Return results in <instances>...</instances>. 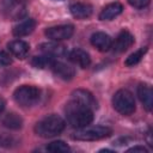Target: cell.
I'll use <instances>...</instances> for the list:
<instances>
[{
  "label": "cell",
  "mask_w": 153,
  "mask_h": 153,
  "mask_svg": "<svg viewBox=\"0 0 153 153\" xmlns=\"http://www.w3.org/2000/svg\"><path fill=\"white\" fill-rule=\"evenodd\" d=\"M128 152H143V153H147L148 149L146 147H143V146H134V147L129 148Z\"/></svg>",
  "instance_id": "obj_24"
},
{
  "label": "cell",
  "mask_w": 153,
  "mask_h": 153,
  "mask_svg": "<svg viewBox=\"0 0 153 153\" xmlns=\"http://www.w3.org/2000/svg\"><path fill=\"white\" fill-rule=\"evenodd\" d=\"M137 96H139V99L141 100L143 108L147 111H151L152 106H153V92H152L151 86L146 82L140 84L137 86Z\"/></svg>",
  "instance_id": "obj_11"
},
{
  "label": "cell",
  "mask_w": 153,
  "mask_h": 153,
  "mask_svg": "<svg viewBox=\"0 0 153 153\" xmlns=\"http://www.w3.org/2000/svg\"><path fill=\"white\" fill-rule=\"evenodd\" d=\"M50 69L54 72L55 75H57L59 78H61L63 80H71L75 75V71L73 67H71L61 61H56V60L53 62Z\"/></svg>",
  "instance_id": "obj_14"
},
{
  "label": "cell",
  "mask_w": 153,
  "mask_h": 153,
  "mask_svg": "<svg viewBox=\"0 0 153 153\" xmlns=\"http://www.w3.org/2000/svg\"><path fill=\"white\" fill-rule=\"evenodd\" d=\"M128 2L130 4V6H133L135 8H139V10L149 5V0H128Z\"/></svg>",
  "instance_id": "obj_23"
},
{
  "label": "cell",
  "mask_w": 153,
  "mask_h": 153,
  "mask_svg": "<svg viewBox=\"0 0 153 153\" xmlns=\"http://www.w3.org/2000/svg\"><path fill=\"white\" fill-rule=\"evenodd\" d=\"M90 41H91V44L99 51H108L112 45V38L108 33L102 31H97L92 33Z\"/></svg>",
  "instance_id": "obj_10"
},
{
  "label": "cell",
  "mask_w": 153,
  "mask_h": 153,
  "mask_svg": "<svg viewBox=\"0 0 153 153\" xmlns=\"http://www.w3.org/2000/svg\"><path fill=\"white\" fill-rule=\"evenodd\" d=\"M67 55H68V59L74 65H78L81 68H87L91 65V57H90V55L85 50H82V49L75 48V49L71 50Z\"/></svg>",
  "instance_id": "obj_13"
},
{
  "label": "cell",
  "mask_w": 153,
  "mask_h": 153,
  "mask_svg": "<svg viewBox=\"0 0 153 153\" xmlns=\"http://www.w3.org/2000/svg\"><path fill=\"white\" fill-rule=\"evenodd\" d=\"M146 53H147V47H142V48L137 49L136 51H134L133 54H130V55L126 59L124 65H126L127 67H133V66L137 65V63L142 60V57H143V55H145Z\"/></svg>",
  "instance_id": "obj_20"
},
{
  "label": "cell",
  "mask_w": 153,
  "mask_h": 153,
  "mask_svg": "<svg viewBox=\"0 0 153 153\" xmlns=\"http://www.w3.org/2000/svg\"><path fill=\"white\" fill-rule=\"evenodd\" d=\"M35 27H36V20L32 18H29L19 23L18 25H16L12 30V33L16 37H24V36L30 35L35 30Z\"/></svg>",
  "instance_id": "obj_17"
},
{
  "label": "cell",
  "mask_w": 153,
  "mask_h": 153,
  "mask_svg": "<svg viewBox=\"0 0 153 153\" xmlns=\"http://www.w3.org/2000/svg\"><path fill=\"white\" fill-rule=\"evenodd\" d=\"M1 123L4 127L8 128V129H13V130H17V129H20L22 126H23V120L19 115H17L16 112H8L6 114L2 120H1Z\"/></svg>",
  "instance_id": "obj_18"
},
{
  "label": "cell",
  "mask_w": 153,
  "mask_h": 153,
  "mask_svg": "<svg viewBox=\"0 0 153 153\" xmlns=\"http://www.w3.org/2000/svg\"><path fill=\"white\" fill-rule=\"evenodd\" d=\"M54 61H55L54 57L44 54V55H39V56H33L31 60V65L36 68L44 69V68H50Z\"/></svg>",
  "instance_id": "obj_19"
},
{
  "label": "cell",
  "mask_w": 153,
  "mask_h": 153,
  "mask_svg": "<svg viewBox=\"0 0 153 153\" xmlns=\"http://www.w3.org/2000/svg\"><path fill=\"white\" fill-rule=\"evenodd\" d=\"M41 97V91L38 87L32 85H22L13 92V99L20 106H32L35 105Z\"/></svg>",
  "instance_id": "obj_5"
},
{
  "label": "cell",
  "mask_w": 153,
  "mask_h": 153,
  "mask_svg": "<svg viewBox=\"0 0 153 153\" xmlns=\"http://www.w3.org/2000/svg\"><path fill=\"white\" fill-rule=\"evenodd\" d=\"M69 11L74 18L86 19L92 14L93 8L90 4H86V2H73L69 6Z\"/></svg>",
  "instance_id": "obj_16"
},
{
  "label": "cell",
  "mask_w": 153,
  "mask_h": 153,
  "mask_svg": "<svg viewBox=\"0 0 153 153\" xmlns=\"http://www.w3.org/2000/svg\"><path fill=\"white\" fill-rule=\"evenodd\" d=\"M66 122L59 115H49L38 121L35 126V133L41 137H54L63 131Z\"/></svg>",
  "instance_id": "obj_2"
},
{
  "label": "cell",
  "mask_w": 153,
  "mask_h": 153,
  "mask_svg": "<svg viewBox=\"0 0 153 153\" xmlns=\"http://www.w3.org/2000/svg\"><path fill=\"white\" fill-rule=\"evenodd\" d=\"M133 43H134V36L129 31L122 30L117 35V37L115 38V41H112L111 48L116 53H123L127 49H129L133 45Z\"/></svg>",
  "instance_id": "obj_7"
},
{
  "label": "cell",
  "mask_w": 153,
  "mask_h": 153,
  "mask_svg": "<svg viewBox=\"0 0 153 153\" xmlns=\"http://www.w3.org/2000/svg\"><path fill=\"white\" fill-rule=\"evenodd\" d=\"M65 115L67 122L74 128H82L91 124L93 121V110L73 99L66 104Z\"/></svg>",
  "instance_id": "obj_1"
},
{
  "label": "cell",
  "mask_w": 153,
  "mask_h": 153,
  "mask_svg": "<svg viewBox=\"0 0 153 153\" xmlns=\"http://www.w3.org/2000/svg\"><path fill=\"white\" fill-rule=\"evenodd\" d=\"M12 63V59L10 54H7L4 50H0V66H8Z\"/></svg>",
  "instance_id": "obj_22"
},
{
  "label": "cell",
  "mask_w": 153,
  "mask_h": 153,
  "mask_svg": "<svg viewBox=\"0 0 153 153\" xmlns=\"http://www.w3.org/2000/svg\"><path fill=\"white\" fill-rule=\"evenodd\" d=\"M39 49L43 54L51 56V57H63L68 54L66 47L63 44L57 43L56 41L42 43V44H39Z\"/></svg>",
  "instance_id": "obj_9"
},
{
  "label": "cell",
  "mask_w": 153,
  "mask_h": 153,
  "mask_svg": "<svg viewBox=\"0 0 153 153\" xmlns=\"http://www.w3.org/2000/svg\"><path fill=\"white\" fill-rule=\"evenodd\" d=\"M112 134V129L106 126H85L82 128H76L72 137L80 141H97L108 137Z\"/></svg>",
  "instance_id": "obj_3"
},
{
  "label": "cell",
  "mask_w": 153,
  "mask_h": 153,
  "mask_svg": "<svg viewBox=\"0 0 153 153\" xmlns=\"http://www.w3.org/2000/svg\"><path fill=\"white\" fill-rule=\"evenodd\" d=\"M45 149L48 152H51V153H65V152H68L69 151V147H68V145L65 141L57 140V141L50 142L45 147Z\"/></svg>",
  "instance_id": "obj_21"
},
{
  "label": "cell",
  "mask_w": 153,
  "mask_h": 153,
  "mask_svg": "<svg viewBox=\"0 0 153 153\" xmlns=\"http://www.w3.org/2000/svg\"><path fill=\"white\" fill-rule=\"evenodd\" d=\"M122 12H123V5L121 2L115 1V2H111L104 6L98 17L100 20H112L114 18L120 16Z\"/></svg>",
  "instance_id": "obj_12"
},
{
  "label": "cell",
  "mask_w": 153,
  "mask_h": 153,
  "mask_svg": "<svg viewBox=\"0 0 153 153\" xmlns=\"http://www.w3.org/2000/svg\"><path fill=\"white\" fill-rule=\"evenodd\" d=\"M7 48L10 50V53L18 57V59H24L26 57V55L29 54V50H30V45L27 42L23 41V39H14V41H11L8 44H7Z\"/></svg>",
  "instance_id": "obj_15"
},
{
  "label": "cell",
  "mask_w": 153,
  "mask_h": 153,
  "mask_svg": "<svg viewBox=\"0 0 153 153\" xmlns=\"http://www.w3.org/2000/svg\"><path fill=\"white\" fill-rule=\"evenodd\" d=\"M71 99L78 102V103H80V104H82V105H85V106H87V108H90L92 110L97 109V106H98L97 105V100L93 97V94L90 91L84 90V88L74 90L72 92V94H71Z\"/></svg>",
  "instance_id": "obj_8"
},
{
  "label": "cell",
  "mask_w": 153,
  "mask_h": 153,
  "mask_svg": "<svg viewBox=\"0 0 153 153\" xmlns=\"http://www.w3.org/2000/svg\"><path fill=\"white\" fill-rule=\"evenodd\" d=\"M45 36L50 38L51 41H63L68 39L73 36L74 33V26L71 24H63V25H56V26H50L45 29L44 31Z\"/></svg>",
  "instance_id": "obj_6"
},
{
  "label": "cell",
  "mask_w": 153,
  "mask_h": 153,
  "mask_svg": "<svg viewBox=\"0 0 153 153\" xmlns=\"http://www.w3.org/2000/svg\"><path fill=\"white\" fill-rule=\"evenodd\" d=\"M112 106L121 115H131L135 111V99L133 93L126 88L118 90L112 97Z\"/></svg>",
  "instance_id": "obj_4"
},
{
  "label": "cell",
  "mask_w": 153,
  "mask_h": 153,
  "mask_svg": "<svg viewBox=\"0 0 153 153\" xmlns=\"http://www.w3.org/2000/svg\"><path fill=\"white\" fill-rule=\"evenodd\" d=\"M5 106H6V102H5V99L0 96V115H1L2 111L5 110Z\"/></svg>",
  "instance_id": "obj_25"
}]
</instances>
